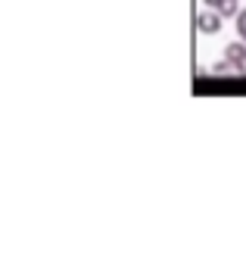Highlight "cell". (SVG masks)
<instances>
[{
    "label": "cell",
    "mask_w": 246,
    "mask_h": 256,
    "mask_svg": "<svg viewBox=\"0 0 246 256\" xmlns=\"http://www.w3.org/2000/svg\"><path fill=\"white\" fill-rule=\"evenodd\" d=\"M234 32L240 41H246V6H240V12L234 16Z\"/></svg>",
    "instance_id": "obj_4"
},
{
    "label": "cell",
    "mask_w": 246,
    "mask_h": 256,
    "mask_svg": "<svg viewBox=\"0 0 246 256\" xmlns=\"http://www.w3.org/2000/svg\"><path fill=\"white\" fill-rule=\"evenodd\" d=\"M222 25H225V16L218 10L206 6V10L197 12V32L200 34H218V32H222Z\"/></svg>",
    "instance_id": "obj_1"
},
{
    "label": "cell",
    "mask_w": 246,
    "mask_h": 256,
    "mask_svg": "<svg viewBox=\"0 0 246 256\" xmlns=\"http://www.w3.org/2000/svg\"><path fill=\"white\" fill-rule=\"evenodd\" d=\"M225 60L231 62V69L234 72H240V75H246V41H231L228 47H225Z\"/></svg>",
    "instance_id": "obj_2"
},
{
    "label": "cell",
    "mask_w": 246,
    "mask_h": 256,
    "mask_svg": "<svg viewBox=\"0 0 246 256\" xmlns=\"http://www.w3.org/2000/svg\"><path fill=\"white\" fill-rule=\"evenodd\" d=\"M203 4H206V6H212V10H215L218 4H222V0H203Z\"/></svg>",
    "instance_id": "obj_6"
},
{
    "label": "cell",
    "mask_w": 246,
    "mask_h": 256,
    "mask_svg": "<svg viewBox=\"0 0 246 256\" xmlns=\"http://www.w3.org/2000/svg\"><path fill=\"white\" fill-rule=\"evenodd\" d=\"M228 69H231V62H228V60H222V62H215V66H212V72H218V75L228 72Z\"/></svg>",
    "instance_id": "obj_5"
},
{
    "label": "cell",
    "mask_w": 246,
    "mask_h": 256,
    "mask_svg": "<svg viewBox=\"0 0 246 256\" xmlns=\"http://www.w3.org/2000/svg\"><path fill=\"white\" fill-rule=\"evenodd\" d=\"M215 10H218V12H222V16H225V19H234V16H237V12H240V0H222V4H218Z\"/></svg>",
    "instance_id": "obj_3"
}]
</instances>
